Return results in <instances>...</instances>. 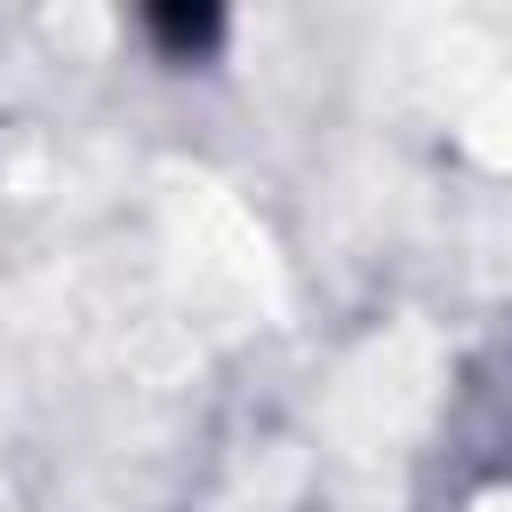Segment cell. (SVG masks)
<instances>
[{"label":"cell","mask_w":512,"mask_h":512,"mask_svg":"<svg viewBox=\"0 0 512 512\" xmlns=\"http://www.w3.org/2000/svg\"><path fill=\"white\" fill-rule=\"evenodd\" d=\"M152 24H160V32H168V40H176V48H200V40H208V32H216V16H208V8H160V16H152Z\"/></svg>","instance_id":"obj_1"}]
</instances>
